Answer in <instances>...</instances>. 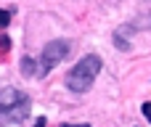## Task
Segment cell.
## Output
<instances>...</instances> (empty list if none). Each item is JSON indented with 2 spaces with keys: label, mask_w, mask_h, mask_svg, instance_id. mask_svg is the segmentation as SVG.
Masks as SVG:
<instances>
[{
  "label": "cell",
  "mask_w": 151,
  "mask_h": 127,
  "mask_svg": "<svg viewBox=\"0 0 151 127\" xmlns=\"http://www.w3.org/2000/svg\"><path fill=\"white\" fill-rule=\"evenodd\" d=\"M32 111V101L24 90L0 88V125H21Z\"/></svg>",
  "instance_id": "6da1fadb"
},
{
  "label": "cell",
  "mask_w": 151,
  "mask_h": 127,
  "mask_svg": "<svg viewBox=\"0 0 151 127\" xmlns=\"http://www.w3.org/2000/svg\"><path fill=\"white\" fill-rule=\"evenodd\" d=\"M101 66H104L101 56H96V53L82 56V58L72 66V72L66 74V88H69L72 93H88V90L93 88L96 77L101 74Z\"/></svg>",
  "instance_id": "7a4b0ae2"
},
{
  "label": "cell",
  "mask_w": 151,
  "mask_h": 127,
  "mask_svg": "<svg viewBox=\"0 0 151 127\" xmlns=\"http://www.w3.org/2000/svg\"><path fill=\"white\" fill-rule=\"evenodd\" d=\"M72 53V42L69 40H50L42 53H40V61H37V77H45L56 64H61L66 56Z\"/></svg>",
  "instance_id": "3957f363"
},
{
  "label": "cell",
  "mask_w": 151,
  "mask_h": 127,
  "mask_svg": "<svg viewBox=\"0 0 151 127\" xmlns=\"http://www.w3.org/2000/svg\"><path fill=\"white\" fill-rule=\"evenodd\" d=\"M21 69H24V74H29V77H37V64H35L32 58H24V61H21Z\"/></svg>",
  "instance_id": "277c9868"
},
{
  "label": "cell",
  "mask_w": 151,
  "mask_h": 127,
  "mask_svg": "<svg viewBox=\"0 0 151 127\" xmlns=\"http://www.w3.org/2000/svg\"><path fill=\"white\" fill-rule=\"evenodd\" d=\"M8 24H11V11H3V8H0V29L8 27Z\"/></svg>",
  "instance_id": "5b68a950"
},
{
  "label": "cell",
  "mask_w": 151,
  "mask_h": 127,
  "mask_svg": "<svg viewBox=\"0 0 151 127\" xmlns=\"http://www.w3.org/2000/svg\"><path fill=\"white\" fill-rule=\"evenodd\" d=\"M141 111H143V117H146V119L151 122V101H146V103L141 106Z\"/></svg>",
  "instance_id": "8992f818"
},
{
  "label": "cell",
  "mask_w": 151,
  "mask_h": 127,
  "mask_svg": "<svg viewBox=\"0 0 151 127\" xmlns=\"http://www.w3.org/2000/svg\"><path fill=\"white\" fill-rule=\"evenodd\" d=\"M61 127H90V125H69V122H66V125H61Z\"/></svg>",
  "instance_id": "52a82bcc"
},
{
  "label": "cell",
  "mask_w": 151,
  "mask_h": 127,
  "mask_svg": "<svg viewBox=\"0 0 151 127\" xmlns=\"http://www.w3.org/2000/svg\"><path fill=\"white\" fill-rule=\"evenodd\" d=\"M35 127H45V119L40 117V119H37V125H35Z\"/></svg>",
  "instance_id": "ba28073f"
}]
</instances>
